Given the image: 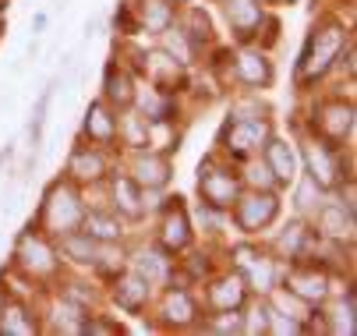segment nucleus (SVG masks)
Returning <instances> with one entry per match:
<instances>
[{
    "mask_svg": "<svg viewBox=\"0 0 357 336\" xmlns=\"http://www.w3.org/2000/svg\"><path fill=\"white\" fill-rule=\"evenodd\" d=\"M145 71L152 75V82L163 85V92H170L174 85H181V64L163 50V54H149L145 57Z\"/></svg>",
    "mask_w": 357,
    "mask_h": 336,
    "instance_id": "ddd939ff",
    "label": "nucleus"
},
{
    "mask_svg": "<svg viewBox=\"0 0 357 336\" xmlns=\"http://www.w3.org/2000/svg\"><path fill=\"white\" fill-rule=\"evenodd\" d=\"M163 46H167V54H170L177 64H191V57H195V43H191V36H188L184 29L167 25V29H163Z\"/></svg>",
    "mask_w": 357,
    "mask_h": 336,
    "instance_id": "6ab92c4d",
    "label": "nucleus"
},
{
    "mask_svg": "<svg viewBox=\"0 0 357 336\" xmlns=\"http://www.w3.org/2000/svg\"><path fill=\"white\" fill-rule=\"evenodd\" d=\"M276 209H280V202L273 195H251L237 206V223L244 230H262L276 220Z\"/></svg>",
    "mask_w": 357,
    "mask_h": 336,
    "instance_id": "423d86ee",
    "label": "nucleus"
},
{
    "mask_svg": "<svg viewBox=\"0 0 357 336\" xmlns=\"http://www.w3.org/2000/svg\"><path fill=\"white\" fill-rule=\"evenodd\" d=\"M114 199H117V209L128 213V216H138L142 206H138V195H135V184L128 177H117L114 181Z\"/></svg>",
    "mask_w": 357,
    "mask_h": 336,
    "instance_id": "c756f323",
    "label": "nucleus"
},
{
    "mask_svg": "<svg viewBox=\"0 0 357 336\" xmlns=\"http://www.w3.org/2000/svg\"><path fill=\"white\" fill-rule=\"evenodd\" d=\"M262 138H266V124L262 121H230L227 124V131H223V146L234 153V156H244V153H251V149H259L262 146Z\"/></svg>",
    "mask_w": 357,
    "mask_h": 336,
    "instance_id": "39448f33",
    "label": "nucleus"
},
{
    "mask_svg": "<svg viewBox=\"0 0 357 336\" xmlns=\"http://www.w3.org/2000/svg\"><path fill=\"white\" fill-rule=\"evenodd\" d=\"M255 266H251V283H255V291H269L273 287V280H276V269H273V262L269 259H251Z\"/></svg>",
    "mask_w": 357,
    "mask_h": 336,
    "instance_id": "2f4dec72",
    "label": "nucleus"
},
{
    "mask_svg": "<svg viewBox=\"0 0 357 336\" xmlns=\"http://www.w3.org/2000/svg\"><path fill=\"white\" fill-rule=\"evenodd\" d=\"M18 266L32 276H50L57 269V259H54V248H50L39 234H25L18 241Z\"/></svg>",
    "mask_w": 357,
    "mask_h": 336,
    "instance_id": "20e7f679",
    "label": "nucleus"
},
{
    "mask_svg": "<svg viewBox=\"0 0 357 336\" xmlns=\"http://www.w3.org/2000/svg\"><path fill=\"white\" fill-rule=\"evenodd\" d=\"M64 241H61V248L68 252V259H75V262H96V241L89 234H61Z\"/></svg>",
    "mask_w": 357,
    "mask_h": 336,
    "instance_id": "b1692460",
    "label": "nucleus"
},
{
    "mask_svg": "<svg viewBox=\"0 0 357 336\" xmlns=\"http://www.w3.org/2000/svg\"><path fill=\"white\" fill-rule=\"evenodd\" d=\"M174 4H188V0H174Z\"/></svg>",
    "mask_w": 357,
    "mask_h": 336,
    "instance_id": "4c0bfd02",
    "label": "nucleus"
},
{
    "mask_svg": "<svg viewBox=\"0 0 357 336\" xmlns=\"http://www.w3.org/2000/svg\"><path fill=\"white\" fill-rule=\"evenodd\" d=\"M107 100H114L117 107H128L131 103V82L121 68H110L107 71Z\"/></svg>",
    "mask_w": 357,
    "mask_h": 336,
    "instance_id": "cd10ccee",
    "label": "nucleus"
},
{
    "mask_svg": "<svg viewBox=\"0 0 357 336\" xmlns=\"http://www.w3.org/2000/svg\"><path fill=\"white\" fill-rule=\"evenodd\" d=\"M114 298H117V305H121V308L138 312V308L145 305V298H149V283H145L142 276H121V280H117Z\"/></svg>",
    "mask_w": 357,
    "mask_h": 336,
    "instance_id": "dca6fc26",
    "label": "nucleus"
},
{
    "mask_svg": "<svg viewBox=\"0 0 357 336\" xmlns=\"http://www.w3.org/2000/svg\"><path fill=\"white\" fill-rule=\"evenodd\" d=\"M85 135L92 142H103L107 146V142L117 138V117H110V110L103 103H92L89 114H85Z\"/></svg>",
    "mask_w": 357,
    "mask_h": 336,
    "instance_id": "f8f14e48",
    "label": "nucleus"
},
{
    "mask_svg": "<svg viewBox=\"0 0 357 336\" xmlns=\"http://www.w3.org/2000/svg\"><path fill=\"white\" fill-rule=\"evenodd\" d=\"M319 131L329 142H343L354 131V107H347V103H326L319 110Z\"/></svg>",
    "mask_w": 357,
    "mask_h": 336,
    "instance_id": "6e6552de",
    "label": "nucleus"
},
{
    "mask_svg": "<svg viewBox=\"0 0 357 336\" xmlns=\"http://www.w3.org/2000/svg\"><path fill=\"white\" fill-rule=\"evenodd\" d=\"M82 227H85V234L92 237V241H114V237L121 234V223H117L114 216H107V213H89V216H82Z\"/></svg>",
    "mask_w": 357,
    "mask_h": 336,
    "instance_id": "412c9836",
    "label": "nucleus"
},
{
    "mask_svg": "<svg viewBox=\"0 0 357 336\" xmlns=\"http://www.w3.org/2000/svg\"><path fill=\"white\" fill-rule=\"evenodd\" d=\"M319 227L329 234V237H340L354 227V213H343V206H322L319 209Z\"/></svg>",
    "mask_w": 357,
    "mask_h": 336,
    "instance_id": "5701e85b",
    "label": "nucleus"
},
{
    "mask_svg": "<svg viewBox=\"0 0 357 336\" xmlns=\"http://www.w3.org/2000/svg\"><path fill=\"white\" fill-rule=\"evenodd\" d=\"M198 191H202V199H206V206L227 209L237 199V181L227 170H220L216 163H206L198 174Z\"/></svg>",
    "mask_w": 357,
    "mask_h": 336,
    "instance_id": "7ed1b4c3",
    "label": "nucleus"
},
{
    "mask_svg": "<svg viewBox=\"0 0 357 336\" xmlns=\"http://www.w3.org/2000/svg\"><path fill=\"white\" fill-rule=\"evenodd\" d=\"M237 75H241V82L251 85V89H262V85L273 82V68H269V61H266L262 54H241V57H237Z\"/></svg>",
    "mask_w": 357,
    "mask_h": 336,
    "instance_id": "4468645a",
    "label": "nucleus"
},
{
    "mask_svg": "<svg viewBox=\"0 0 357 336\" xmlns=\"http://www.w3.org/2000/svg\"><path fill=\"white\" fill-rule=\"evenodd\" d=\"M135 181L145 188H163L170 181V160L167 156H142L135 163Z\"/></svg>",
    "mask_w": 357,
    "mask_h": 336,
    "instance_id": "2eb2a0df",
    "label": "nucleus"
},
{
    "mask_svg": "<svg viewBox=\"0 0 357 336\" xmlns=\"http://www.w3.org/2000/svg\"><path fill=\"white\" fill-rule=\"evenodd\" d=\"M43 25H46V15H36V18H32V29L43 32Z\"/></svg>",
    "mask_w": 357,
    "mask_h": 336,
    "instance_id": "e433bc0d",
    "label": "nucleus"
},
{
    "mask_svg": "<svg viewBox=\"0 0 357 336\" xmlns=\"http://www.w3.org/2000/svg\"><path fill=\"white\" fill-rule=\"evenodd\" d=\"M103 170H107L103 156H99V153H89V149H78V153L71 156V167H68V174H75L78 181H96Z\"/></svg>",
    "mask_w": 357,
    "mask_h": 336,
    "instance_id": "aec40b11",
    "label": "nucleus"
},
{
    "mask_svg": "<svg viewBox=\"0 0 357 336\" xmlns=\"http://www.w3.org/2000/svg\"><path fill=\"white\" fill-rule=\"evenodd\" d=\"M304 160H308L312 181H315L319 188H333V184H336L340 160L329 153V146H322V142H308V146H304Z\"/></svg>",
    "mask_w": 357,
    "mask_h": 336,
    "instance_id": "0eeeda50",
    "label": "nucleus"
},
{
    "mask_svg": "<svg viewBox=\"0 0 357 336\" xmlns=\"http://www.w3.org/2000/svg\"><path fill=\"white\" fill-rule=\"evenodd\" d=\"M209 298H213V305L223 312V308H237L241 301H244V280L241 276H227V280H220L213 291H209Z\"/></svg>",
    "mask_w": 357,
    "mask_h": 336,
    "instance_id": "a211bd4d",
    "label": "nucleus"
},
{
    "mask_svg": "<svg viewBox=\"0 0 357 336\" xmlns=\"http://www.w3.org/2000/svg\"><path fill=\"white\" fill-rule=\"evenodd\" d=\"M248 181H251V184H262V188H269V184H273V170H269L266 163H255Z\"/></svg>",
    "mask_w": 357,
    "mask_h": 336,
    "instance_id": "c9c22d12",
    "label": "nucleus"
},
{
    "mask_svg": "<svg viewBox=\"0 0 357 336\" xmlns=\"http://www.w3.org/2000/svg\"><path fill=\"white\" fill-rule=\"evenodd\" d=\"M82 202L75 195V188L68 184H54L50 188V195H46V206H43V223L54 230V234H68L82 223Z\"/></svg>",
    "mask_w": 357,
    "mask_h": 336,
    "instance_id": "f03ea898",
    "label": "nucleus"
},
{
    "mask_svg": "<svg viewBox=\"0 0 357 336\" xmlns=\"http://www.w3.org/2000/svg\"><path fill=\"white\" fill-rule=\"evenodd\" d=\"M287 287H290L301 301H315V305L326 301V294H329V280H326L322 273H304V269L290 273Z\"/></svg>",
    "mask_w": 357,
    "mask_h": 336,
    "instance_id": "9d476101",
    "label": "nucleus"
},
{
    "mask_svg": "<svg viewBox=\"0 0 357 336\" xmlns=\"http://www.w3.org/2000/svg\"><path fill=\"white\" fill-rule=\"evenodd\" d=\"M188 241H191V230H188V216H184V209L167 213V220H163V245H167L170 252H177V248H184Z\"/></svg>",
    "mask_w": 357,
    "mask_h": 336,
    "instance_id": "f3484780",
    "label": "nucleus"
},
{
    "mask_svg": "<svg viewBox=\"0 0 357 336\" xmlns=\"http://www.w3.org/2000/svg\"><path fill=\"white\" fill-rule=\"evenodd\" d=\"M304 241H308V230H304L301 223H294V227H287V234H280V241H276V248L287 255V259H294L301 248H304Z\"/></svg>",
    "mask_w": 357,
    "mask_h": 336,
    "instance_id": "7c9ffc66",
    "label": "nucleus"
},
{
    "mask_svg": "<svg viewBox=\"0 0 357 336\" xmlns=\"http://www.w3.org/2000/svg\"><path fill=\"white\" fill-rule=\"evenodd\" d=\"M343 46H347V29L336 25V22L322 25V29L312 36V43H308V50H304V57H301V82H315V78H322V75L329 71V64L343 54Z\"/></svg>",
    "mask_w": 357,
    "mask_h": 336,
    "instance_id": "f257e3e1",
    "label": "nucleus"
},
{
    "mask_svg": "<svg viewBox=\"0 0 357 336\" xmlns=\"http://www.w3.org/2000/svg\"><path fill=\"white\" fill-rule=\"evenodd\" d=\"M227 22L234 25V32L241 39H248V36H255V29H259L262 11H259L255 0H227Z\"/></svg>",
    "mask_w": 357,
    "mask_h": 336,
    "instance_id": "1a4fd4ad",
    "label": "nucleus"
},
{
    "mask_svg": "<svg viewBox=\"0 0 357 336\" xmlns=\"http://www.w3.org/2000/svg\"><path fill=\"white\" fill-rule=\"evenodd\" d=\"M163 315H167V322H170V326H188V322L195 319V305H191V298H188L184 291H174V294L167 298Z\"/></svg>",
    "mask_w": 357,
    "mask_h": 336,
    "instance_id": "a878e982",
    "label": "nucleus"
},
{
    "mask_svg": "<svg viewBox=\"0 0 357 336\" xmlns=\"http://www.w3.org/2000/svg\"><path fill=\"white\" fill-rule=\"evenodd\" d=\"M266 167L273 170L276 181H294V170H297V160H294V149L287 146L283 138H269V146H266Z\"/></svg>",
    "mask_w": 357,
    "mask_h": 336,
    "instance_id": "9b49d317",
    "label": "nucleus"
},
{
    "mask_svg": "<svg viewBox=\"0 0 357 336\" xmlns=\"http://www.w3.org/2000/svg\"><path fill=\"white\" fill-rule=\"evenodd\" d=\"M273 301L280 305V312H294V319L301 322V319H308V305H304L294 291H276L273 294Z\"/></svg>",
    "mask_w": 357,
    "mask_h": 336,
    "instance_id": "473e14b6",
    "label": "nucleus"
},
{
    "mask_svg": "<svg viewBox=\"0 0 357 336\" xmlns=\"http://www.w3.org/2000/svg\"><path fill=\"white\" fill-rule=\"evenodd\" d=\"M145 135H149L145 117H124V138H128V146H145Z\"/></svg>",
    "mask_w": 357,
    "mask_h": 336,
    "instance_id": "72a5a7b5",
    "label": "nucleus"
},
{
    "mask_svg": "<svg viewBox=\"0 0 357 336\" xmlns=\"http://www.w3.org/2000/svg\"><path fill=\"white\" fill-rule=\"evenodd\" d=\"M142 22H145L152 32H163L167 25H174L170 0H142Z\"/></svg>",
    "mask_w": 357,
    "mask_h": 336,
    "instance_id": "4be33fe9",
    "label": "nucleus"
},
{
    "mask_svg": "<svg viewBox=\"0 0 357 336\" xmlns=\"http://www.w3.org/2000/svg\"><path fill=\"white\" fill-rule=\"evenodd\" d=\"M138 107H142L145 121H167L170 117V100H167V96H156L152 89L138 92Z\"/></svg>",
    "mask_w": 357,
    "mask_h": 336,
    "instance_id": "bb28decb",
    "label": "nucleus"
},
{
    "mask_svg": "<svg viewBox=\"0 0 357 336\" xmlns=\"http://www.w3.org/2000/svg\"><path fill=\"white\" fill-rule=\"evenodd\" d=\"M0 333H22V336H29V333H36V322L25 315L22 305H4V308H0Z\"/></svg>",
    "mask_w": 357,
    "mask_h": 336,
    "instance_id": "393cba45",
    "label": "nucleus"
},
{
    "mask_svg": "<svg viewBox=\"0 0 357 336\" xmlns=\"http://www.w3.org/2000/svg\"><path fill=\"white\" fill-rule=\"evenodd\" d=\"M241 322H244V315L223 308V319L220 322H209V329H216V333H241Z\"/></svg>",
    "mask_w": 357,
    "mask_h": 336,
    "instance_id": "f704fd0d",
    "label": "nucleus"
},
{
    "mask_svg": "<svg viewBox=\"0 0 357 336\" xmlns=\"http://www.w3.org/2000/svg\"><path fill=\"white\" fill-rule=\"evenodd\" d=\"M138 269H142V280H145V283H163V280L170 276V262H167L163 255H156V252L142 255Z\"/></svg>",
    "mask_w": 357,
    "mask_h": 336,
    "instance_id": "c85d7f7f",
    "label": "nucleus"
}]
</instances>
